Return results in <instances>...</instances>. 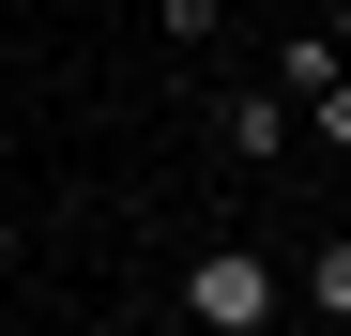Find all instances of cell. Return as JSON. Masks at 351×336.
I'll return each instance as SVG.
<instances>
[{
  "instance_id": "1",
  "label": "cell",
  "mask_w": 351,
  "mask_h": 336,
  "mask_svg": "<svg viewBox=\"0 0 351 336\" xmlns=\"http://www.w3.org/2000/svg\"><path fill=\"white\" fill-rule=\"evenodd\" d=\"M275 321H290L275 260L229 245V230H199V260H184V336H275Z\"/></svg>"
},
{
  "instance_id": "2",
  "label": "cell",
  "mask_w": 351,
  "mask_h": 336,
  "mask_svg": "<svg viewBox=\"0 0 351 336\" xmlns=\"http://www.w3.org/2000/svg\"><path fill=\"white\" fill-rule=\"evenodd\" d=\"M290 138H306V107H290L275 77H260V92H214V153H229V168H290Z\"/></svg>"
},
{
  "instance_id": "3",
  "label": "cell",
  "mask_w": 351,
  "mask_h": 336,
  "mask_svg": "<svg viewBox=\"0 0 351 336\" xmlns=\"http://www.w3.org/2000/svg\"><path fill=\"white\" fill-rule=\"evenodd\" d=\"M290 107H306V138H321V153H351V62H336V77H306Z\"/></svg>"
},
{
  "instance_id": "4",
  "label": "cell",
  "mask_w": 351,
  "mask_h": 336,
  "mask_svg": "<svg viewBox=\"0 0 351 336\" xmlns=\"http://www.w3.org/2000/svg\"><path fill=\"white\" fill-rule=\"evenodd\" d=\"M306 306H321V321L351 336V230H321V260H306Z\"/></svg>"
},
{
  "instance_id": "5",
  "label": "cell",
  "mask_w": 351,
  "mask_h": 336,
  "mask_svg": "<svg viewBox=\"0 0 351 336\" xmlns=\"http://www.w3.org/2000/svg\"><path fill=\"white\" fill-rule=\"evenodd\" d=\"M214 16H229V0H153V31H168V46H214Z\"/></svg>"
},
{
  "instance_id": "6",
  "label": "cell",
  "mask_w": 351,
  "mask_h": 336,
  "mask_svg": "<svg viewBox=\"0 0 351 336\" xmlns=\"http://www.w3.org/2000/svg\"><path fill=\"white\" fill-rule=\"evenodd\" d=\"M321 31H336V62H351V0H336V16H321Z\"/></svg>"
}]
</instances>
